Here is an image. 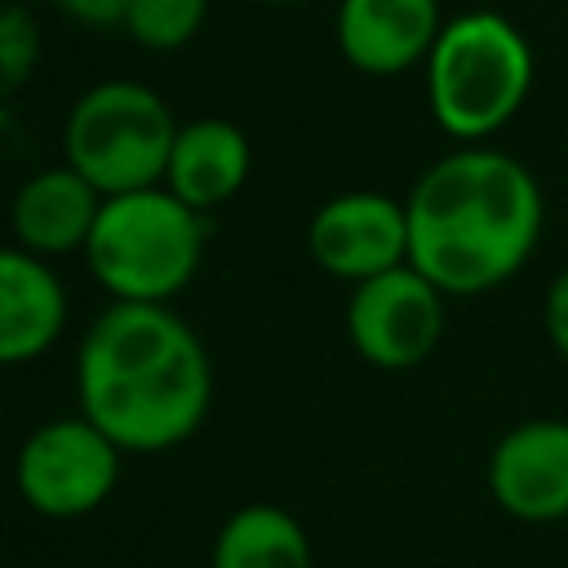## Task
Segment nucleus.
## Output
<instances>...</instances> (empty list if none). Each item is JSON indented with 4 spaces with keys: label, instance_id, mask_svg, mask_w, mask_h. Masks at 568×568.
<instances>
[{
    "label": "nucleus",
    "instance_id": "obj_16",
    "mask_svg": "<svg viewBox=\"0 0 568 568\" xmlns=\"http://www.w3.org/2000/svg\"><path fill=\"white\" fill-rule=\"evenodd\" d=\"M40 62V22L27 4H0V93H18Z\"/></svg>",
    "mask_w": 568,
    "mask_h": 568
},
{
    "label": "nucleus",
    "instance_id": "obj_3",
    "mask_svg": "<svg viewBox=\"0 0 568 568\" xmlns=\"http://www.w3.org/2000/svg\"><path fill=\"white\" fill-rule=\"evenodd\" d=\"M430 120L453 142H488L532 93V44L497 9L444 18L435 49L422 62Z\"/></svg>",
    "mask_w": 568,
    "mask_h": 568
},
{
    "label": "nucleus",
    "instance_id": "obj_6",
    "mask_svg": "<svg viewBox=\"0 0 568 568\" xmlns=\"http://www.w3.org/2000/svg\"><path fill=\"white\" fill-rule=\"evenodd\" d=\"M124 448L84 413L49 417L13 453V488L44 519H84L120 484Z\"/></svg>",
    "mask_w": 568,
    "mask_h": 568
},
{
    "label": "nucleus",
    "instance_id": "obj_19",
    "mask_svg": "<svg viewBox=\"0 0 568 568\" xmlns=\"http://www.w3.org/2000/svg\"><path fill=\"white\" fill-rule=\"evenodd\" d=\"M257 4H302V0H257Z\"/></svg>",
    "mask_w": 568,
    "mask_h": 568
},
{
    "label": "nucleus",
    "instance_id": "obj_10",
    "mask_svg": "<svg viewBox=\"0 0 568 568\" xmlns=\"http://www.w3.org/2000/svg\"><path fill=\"white\" fill-rule=\"evenodd\" d=\"M439 27V0H337L333 40L346 67L386 80L422 67Z\"/></svg>",
    "mask_w": 568,
    "mask_h": 568
},
{
    "label": "nucleus",
    "instance_id": "obj_12",
    "mask_svg": "<svg viewBox=\"0 0 568 568\" xmlns=\"http://www.w3.org/2000/svg\"><path fill=\"white\" fill-rule=\"evenodd\" d=\"M102 191L75 173L67 160L36 169L9 200V231L22 248L40 253V257H67V253H84L89 231L98 222L102 209Z\"/></svg>",
    "mask_w": 568,
    "mask_h": 568
},
{
    "label": "nucleus",
    "instance_id": "obj_4",
    "mask_svg": "<svg viewBox=\"0 0 568 568\" xmlns=\"http://www.w3.org/2000/svg\"><path fill=\"white\" fill-rule=\"evenodd\" d=\"M209 213L164 182L106 195L84 244V266L111 302H173L204 262Z\"/></svg>",
    "mask_w": 568,
    "mask_h": 568
},
{
    "label": "nucleus",
    "instance_id": "obj_7",
    "mask_svg": "<svg viewBox=\"0 0 568 568\" xmlns=\"http://www.w3.org/2000/svg\"><path fill=\"white\" fill-rule=\"evenodd\" d=\"M444 297L448 293L435 280H426L413 262L351 284L346 337L355 355L386 373L422 364L444 337Z\"/></svg>",
    "mask_w": 568,
    "mask_h": 568
},
{
    "label": "nucleus",
    "instance_id": "obj_17",
    "mask_svg": "<svg viewBox=\"0 0 568 568\" xmlns=\"http://www.w3.org/2000/svg\"><path fill=\"white\" fill-rule=\"evenodd\" d=\"M62 18H71L75 27H89V31H111V27H124V9L129 0H49Z\"/></svg>",
    "mask_w": 568,
    "mask_h": 568
},
{
    "label": "nucleus",
    "instance_id": "obj_8",
    "mask_svg": "<svg viewBox=\"0 0 568 568\" xmlns=\"http://www.w3.org/2000/svg\"><path fill=\"white\" fill-rule=\"evenodd\" d=\"M311 262L346 284L408 262V209L386 191H342L306 222Z\"/></svg>",
    "mask_w": 568,
    "mask_h": 568
},
{
    "label": "nucleus",
    "instance_id": "obj_18",
    "mask_svg": "<svg viewBox=\"0 0 568 568\" xmlns=\"http://www.w3.org/2000/svg\"><path fill=\"white\" fill-rule=\"evenodd\" d=\"M541 324L550 346L559 351V359L568 364V266H559V275L546 288V306H541Z\"/></svg>",
    "mask_w": 568,
    "mask_h": 568
},
{
    "label": "nucleus",
    "instance_id": "obj_11",
    "mask_svg": "<svg viewBox=\"0 0 568 568\" xmlns=\"http://www.w3.org/2000/svg\"><path fill=\"white\" fill-rule=\"evenodd\" d=\"M67 333V284L49 257L0 244V368L31 364Z\"/></svg>",
    "mask_w": 568,
    "mask_h": 568
},
{
    "label": "nucleus",
    "instance_id": "obj_15",
    "mask_svg": "<svg viewBox=\"0 0 568 568\" xmlns=\"http://www.w3.org/2000/svg\"><path fill=\"white\" fill-rule=\"evenodd\" d=\"M209 4L213 0H129L120 31L151 53H178L200 36Z\"/></svg>",
    "mask_w": 568,
    "mask_h": 568
},
{
    "label": "nucleus",
    "instance_id": "obj_13",
    "mask_svg": "<svg viewBox=\"0 0 568 568\" xmlns=\"http://www.w3.org/2000/svg\"><path fill=\"white\" fill-rule=\"evenodd\" d=\"M248 173H253V146L235 120L195 115L178 124V138L164 164V186L182 195L191 209L213 213L231 204L244 191Z\"/></svg>",
    "mask_w": 568,
    "mask_h": 568
},
{
    "label": "nucleus",
    "instance_id": "obj_1",
    "mask_svg": "<svg viewBox=\"0 0 568 568\" xmlns=\"http://www.w3.org/2000/svg\"><path fill=\"white\" fill-rule=\"evenodd\" d=\"M75 404L124 453H173L213 408V355L169 302H106L75 346Z\"/></svg>",
    "mask_w": 568,
    "mask_h": 568
},
{
    "label": "nucleus",
    "instance_id": "obj_9",
    "mask_svg": "<svg viewBox=\"0 0 568 568\" xmlns=\"http://www.w3.org/2000/svg\"><path fill=\"white\" fill-rule=\"evenodd\" d=\"M488 493L519 524L568 519V422L528 417L488 453Z\"/></svg>",
    "mask_w": 568,
    "mask_h": 568
},
{
    "label": "nucleus",
    "instance_id": "obj_14",
    "mask_svg": "<svg viewBox=\"0 0 568 568\" xmlns=\"http://www.w3.org/2000/svg\"><path fill=\"white\" fill-rule=\"evenodd\" d=\"M209 568H315V550L293 510L244 501L217 524Z\"/></svg>",
    "mask_w": 568,
    "mask_h": 568
},
{
    "label": "nucleus",
    "instance_id": "obj_2",
    "mask_svg": "<svg viewBox=\"0 0 568 568\" xmlns=\"http://www.w3.org/2000/svg\"><path fill=\"white\" fill-rule=\"evenodd\" d=\"M408 262L448 297L506 284L532 257L546 200L524 160L488 142L439 155L408 191Z\"/></svg>",
    "mask_w": 568,
    "mask_h": 568
},
{
    "label": "nucleus",
    "instance_id": "obj_5",
    "mask_svg": "<svg viewBox=\"0 0 568 568\" xmlns=\"http://www.w3.org/2000/svg\"><path fill=\"white\" fill-rule=\"evenodd\" d=\"M178 138L169 102L142 80L89 84L62 120V160L84 173L102 195L164 182V164Z\"/></svg>",
    "mask_w": 568,
    "mask_h": 568
}]
</instances>
